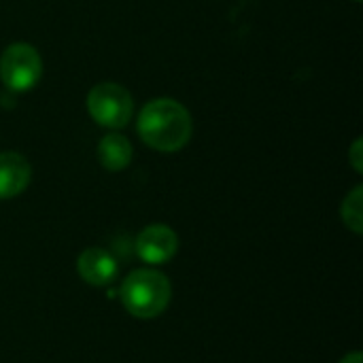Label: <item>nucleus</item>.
Returning a JSON list of instances; mask_svg holds the SVG:
<instances>
[{
    "label": "nucleus",
    "mask_w": 363,
    "mask_h": 363,
    "mask_svg": "<svg viewBox=\"0 0 363 363\" xmlns=\"http://www.w3.org/2000/svg\"><path fill=\"white\" fill-rule=\"evenodd\" d=\"M32 179L30 162L17 151L0 153V200H11L26 191Z\"/></svg>",
    "instance_id": "0eeeda50"
},
{
    "label": "nucleus",
    "mask_w": 363,
    "mask_h": 363,
    "mask_svg": "<svg viewBox=\"0 0 363 363\" xmlns=\"http://www.w3.org/2000/svg\"><path fill=\"white\" fill-rule=\"evenodd\" d=\"M132 153H134L132 143L119 132H111L98 143V160L102 168L108 172L125 170L132 162Z\"/></svg>",
    "instance_id": "6e6552de"
},
{
    "label": "nucleus",
    "mask_w": 363,
    "mask_h": 363,
    "mask_svg": "<svg viewBox=\"0 0 363 363\" xmlns=\"http://www.w3.org/2000/svg\"><path fill=\"white\" fill-rule=\"evenodd\" d=\"M77 272H79V277L87 285H91V287H106V285H111L117 279L119 264H117V259L108 251H104L100 247H89V249H85L79 255Z\"/></svg>",
    "instance_id": "423d86ee"
},
{
    "label": "nucleus",
    "mask_w": 363,
    "mask_h": 363,
    "mask_svg": "<svg viewBox=\"0 0 363 363\" xmlns=\"http://www.w3.org/2000/svg\"><path fill=\"white\" fill-rule=\"evenodd\" d=\"M43 77V57L28 43H13L0 55V79L11 91H28Z\"/></svg>",
    "instance_id": "20e7f679"
},
{
    "label": "nucleus",
    "mask_w": 363,
    "mask_h": 363,
    "mask_svg": "<svg viewBox=\"0 0 363 363\" xmlns=\"http://www.w3.org/2000/svg\"><path fill=\"white\" fill-rule=\"evenodd\" d=\"M179 251V236L170 225L153 223L136 236V255L151 266L170 262Z\"/></svg>",
    "instance_id": "39448f33"
},
{
    "label": "nucleus",
    "mask_w": 363,
    "mask_h": 363,
    "mask_svg": "<svg viewBox=\"0 0 363 363\" xmlns=\"http://www.w3.org/2000/svg\"><path fill=\"white\" fill-rule=\"evenodd\" d=\"M353 2H362V0H353Z\"/></svg>",
    "instance_id": "f8f14e48"
},
{
    "label": "nucleus",
    "mask_w": 363,
    "mask_h": 363,
    "mask_svg": "<svg viewBox=\"0 0 363 363\" xmlns=\"http://www.w3.org/2000/svg\"><path fill=\"white\" fill-rule=\"evenodd\" d=\"M119 298L128 315L134 319H155L168 308L172 285L164 272L153 268H138L132 270L121 283Z\"/></svg>",
    "instance_id": "f03ea898"
},
{
    "label": "nucleus",
    "mask_w": 363,
    "mask_h": 363,
    "mask_svg": "<svg viewBox=\"0 0 363 363\" xmlns=\"http://www.w3.org/2000/svg\"><path fill=\"white\" fill-rule=\"evenodd\" d=\"M87 113L98 125L119 130L132 119V94L119 83H98L87 94Z\"/></svg>",
    "instance_id": "7ed1b4c3"
},
{
    "label": "nucleus",
    "mask_w": 363,
    "mask_h": 363,
    "mask_svg": "<svg viewBox=\"0 0 363 363\" xmlns=\"http://www.w3.org/2000/svg\"><path fill=\"white\" fill-rule=\"evenodd\" d=\"M340 217H342V223L355 232V234H362L363 232V187L362 185H355L347 198L342 200V206H340Z\"/></svg>",
    "instance_id": "1a4fd4ad"
},
{
    "label": "nucleus",
    "mask_w": 363,
    "mask_h": 363,
    "mask_svg": "<svg viewBox=\"0 0 363 363\" xmlns=\"http://www.w3.org/2000/svg\"><path fill=\"white\" fill-rule=\"evenodd\" d=\"M349 162H351V166H353V170L357 172V174H362L363 172V143L362 138H357L353 145H351V151H349Z\"/></svg>",
    "instance_id": "9d476101"
},
{
    "label": "nucleus",
    "mask_w": 363,
    "mask_h": 363,
    "mask_svg": "<svg viewBox=\"0 0 363 363\" xmlns=\"http://www.w3.org/2000/svg\"><path fill=\"white\" fill-rule=\"evenodd\" d=\"M136 130L147 147L160 153H174L189 143L194 123L189 111L181 102L172 98H155L138 113Z\"/></svg>",
    "instance_id": "f257e3e1"
},
{
    "label": "nucleus",
    "mask_w": 363,
    "mask_h": 363,
    "mask_svg": "<svg viewBox=\"0 0 363 363\" xmlns=\"http://www.w3.org/2000/svg\"><path fill=\"white\" fill-rule=\"evenodd\" d=\"M340 363H363V355L359 351H353V353H349V355H345Z\"/></svg>",
    "instance_id": "9b49d317"
}]
</instances>
